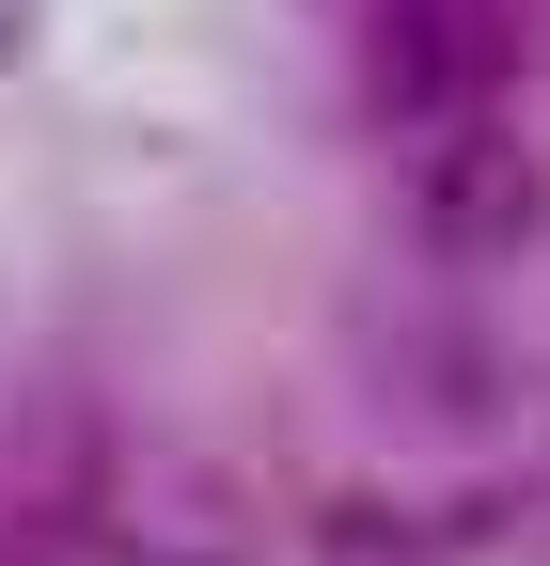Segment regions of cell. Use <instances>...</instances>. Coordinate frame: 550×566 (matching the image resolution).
Returning <instances> with one entry per match:
<instances>
[{
    "mask_svg": "<svg viewBox=\"0 0 550 566\" xmlns=\"http://www.w3.org/2000/svg\"><path fill=\"white\" fill-rule=\"evenodd\" d=\"M504 63H519V32L488 17V0H378V32H362V111H378V126L504 111Z\"/></svg>",
    "mask_w": 550,
    "mask_h": 566,
    "instance_id": "cell-2",
    "label": "cell"
},
{
    "mask_svg": "<svg viewBox=\"0 0 550 566\" xmlns=\"http://www.w3.org/2000/svg\"><path fill=\"white\" fill-rule=\"evenodd\" d=\"M409 142H425V158H409V237H425L441 268H504V252L550 237V158L504 111H441Z\"/></svg>",
    "mask_w": 550,
    "mask_h": 566,
    "instance_id": "cell-1",
    "label": "cell"
},
{
    "mask_svg": "<svg viewBox=\"0 0 550 566\" xmlns=\"http://www.w3.org/2000/svg\"><path fill=\"white\" fill-rule=\"evenodd\" d=\"M32 32H47V0H0V63H17V48H32Z\"/></svg>",
    "mask_w": 550,
    "mask_h": 566,
    "instance_id": "cell-3",
    "label": "cell"
}]
</instances>
